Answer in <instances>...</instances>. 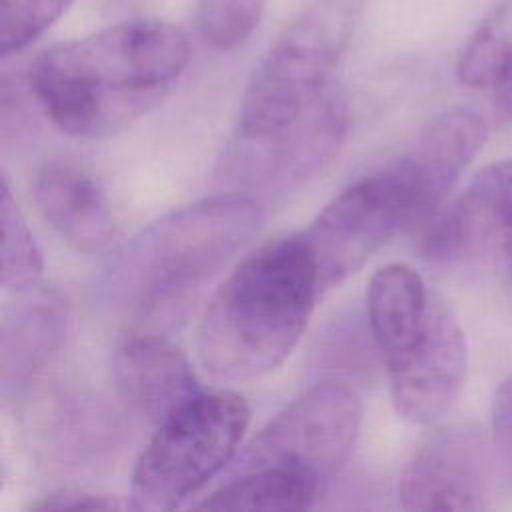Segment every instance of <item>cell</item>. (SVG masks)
I'll return each instance as SVG.
<instances>
[{
  "label": "cell",
  "mask_w": 512,
  "mask_h": 512,
  "mask_svg": "<svg viewBox=\"0 0 512 512\" xmlns=\"http://www.w3.org/2000/svg\"><path fill=\"white\" fill-rule=\"evenodd\" d=\"M190 62L188 34L164 20H128L34 58L28 88L48 118L84 140L114 136L156 108Z\"/></svg>",
  "instance_id": "cell-1"
},
{
  "label": "cell",
  "mask_w": 512,
  "mask_h": 512,
  "mask_svg": "<svg viewBox=\"0 0 512 512\" xmlns=\"http://www.w3.org/2000/svg\"><path fill=\"white\" fill-rule=\"evenodd\" d=\"M318 292L302 234L258 246L218 284L202 312L200 364L220 382H250L272 372L298 344Z\"/></svg>",
  "instance_id": "cell-2"
},
{
  "label": "cell",
  "mask_w": 512,
  "mask_h": 512,
  "mask_svg": "<svg viewBox=\"0 0 512 512\" xmlns=\"http://www.w3.org/2000/svg\"><path fill=\"white\" fill-rule=\"evenodd\" d=\"M260 222L258 202L238 192L170 212L112 256L100 292L142 316L174 312L258 232Z\"/></svg>",
  "instance_id": "cell-3"
},
{
  "label": "cell",
  "mask_w": 512,
  "mask_h": 512,
  "mask_svg": "<svg viewBox=\"0 0 512 512\" xmlns=\"http://www.w3.org/2000/svg\"><path fill=\"white\" fill-rule=\"evenodd\" d=\"M360 0H312L258 64L240 104L234 132L264 134L300 120L338 82Z\"/></svg>",
  "instance_id": "cell-4"
},
{
  "label": "cell",
  "mask_w": 512,
  "mask_h": 512,
  "mask_svg": "<svg viewBox=\"0 0 512 512\" xmlns=\"http://www.w3.org/2000/svg\"><path fill=\"white\" fill-rule=\"evenodd\" d=\"M250 424L248 402L232 390L198 392L166 418L136 460L132 506L166 512L212 480Z\"/></svg>",
  "instance_id": "cell-5"
},
{
  "label": "cell",
  "mask_w": 512,
  "mask_h": 512,
  "mask_svg": "<svg viewBox=\"0 0 512 512\" xmlns=\"http://www.w3.org/2000/svg\"><path fill=\"white\" fill-rule=\"evenodd\" d=\"M348 132V102L334 86L300 120L264 134L228 138L216 174L238 194H280L320 172L340 150Z\"/></svg>",
  "instance_id": "cell-6"
},
{
  "label": "cell",
  "mask_w": 512,
  "mask_h": 512,
  "mask_svg": "<svg viewBox=\"0 0 512 512\" xmlns=\"http://www.w3.org/2000/svg\"><path fill=\"white\" fill-rule=\"evenodd\" d=\"M362 402L340 382H320L294 398L248 444L238 470L286 466L322 482L338 472L360 434Z\"/></svg>",
  "instance_id": "cell-7"
},
{
  "label": "cell",
  "mask_w": 512,
  "mask_h": 512,
  "mask_svg": "<svg viewBox=\"0 0 512 512\" xmlns=\"http://www.w3.org/2000/svg\"><path fill=\"white\" fill-rule=\"evenodd\" d=\"M400 228H410V202L396 170L366 176L342 190L302 234L320 292L356 274Z\"/></svg>",
  "instance_id": "cell-8"
},
{
  "label": "cell",
  "mask_w": 512,
  "mask_h": 512,
  "mask_svg": "<svg viewBox=\"0 0 512 512\" xmlns=\"http://www.w3.org/2000/svg\"><path fill=\"white\" fill-rule=\"evenodd\" d=\"M466 366L464 332L446 302L434 294L422 338L396 366L388 368L396 412L412 424H434L458 400Z\"/></svg>",
  "instance_id": "cell-9"
},
{
  "label": "cell",
  "mask_w": 512,
  "mask_h": 512,
  "mask_svg": "<svg viewBox=\"0 0 512 512\" xmlns=\"http://www.w3.org/2000/svg\"><path fill=\"white\" fill-rule=\"evenodd\" d=\"M408 510H484L488 464L482 440L466 428H442L412 454L398 482Z\"/></svg>",
  "instance_id": "cell-10"
},
{
  "label": "cell",
  "mask_w": 512,
  "mask_h": 512,
  "mask_svg": "<svg viewBox=\"0 0 512 512\" xmlns=\"http://www.w3.org/2000/svg\"><path fill=\"white\" fill-rule=\"evenodd\" d=\"M484 118L470 108L438 114L420 134L414 148L394 168L410 202V228H424L444 206L460 174L486 140Z\"/></svg>",
  "instance_id": "cell-11"
},
{
  "label": "cell",
  "mask_w": 512,
  "mask_h": 512,
  "mask_svg": "<svg viewBox=\"0 0 512 512\" xmlns=\"http://www.w3.org/2000/svg\"><path fill=\"white\" fill-rule=\"evenodd\" d=\"M512 176V158L480 170L468 186L422 228V254L438 264L480 256L492 248L502 200Z\"/></svg>",
  "instance_id": "cell-12"
},
{
  "label": "cell",
  "mask_w": 512,
  "mask_h": 512,
  "mask_svg": "<svg viewBox=\"0 0 512 512\" xmlns=\"http://www.w3.org/2000/svg\"><path fill=\"white\" fill-rule=\"evenodd\" d=\"M112 376L126 408L156 422L200 392L188 358L154 334L122 342L112 360Z\"/></svg>",
  "instance_id": "cell-13"
},
{
  "label": "cell",
  "mask_w": 512,
  "mask_h": 512,
  "mask_svg": "<svg viewBox=\"0 0 512 512\" xmlns=\"http://www.w3.org/2000/svg\"><path fill=\"white\" fill-rule=\"evenodd\" d=\"M34 198L44 220L80 252L104 250L116 232L98 178L74 160H52L36 176Z\"/></svg>",
  "instance_id": "cell-14"
},
{
  "label": "cell",
  "mask_w": 512,
  "mask_h": 512,
  "mask_svg": "<svg viewBox=\"0 0 512 512\" xmlns=\"http://www.w3.org/2000/svg\"><path fill=\"white\" fill-rule=\"evenodd\" d=\"M434 294L406 264H388L372 274L366 290L368 324L386 368L396 366L422 338Z\"/></svg>",
  "instance_id": "cell-15"
},
{
  "label": "cell",
  "mask_w": 512,
  "mask_h": 512,
  "mask_svg": "<svg viewBox=\"0 0 512 512\" xmlns=\"http://www.w3.org/2000/svg\"><path fill=\"white\" fill-rule=\"evenodd\" d=\"M66 334V316L54 300L12 308L0 330V380L4 396H20L50 364Z\"/></svg>",
  "instance_id": "cell-16"
},
{
  "label": "cell",
  "mask_w": 512,
  "mask_h": 512,
  "mask_svg": "<svg viewBox=\"0 0 512 512\" xmlns=\"http://www.w3.org/2000/svg\"><path fill=\"white\" fill-rule=\"evenodd\" d=\"M322 480L310 472L286 466H260L238 470L230 482L204 496L200 510H304L312 508Z\"/></svg>",
  "instance_id": "cell-17"
},
{
  "label": "cell",
  "mask_w": 512,
  "mask_h": 512,
  "mask_svg": "<svg viewBox=\"0 0 512 512\" xmlns=\"http://www.w3.org/2000/svg\"><path fill=\"white\" fill-rule=\"evenodd\" d=\"M512 58V0L496 8L466 42L456 74L462 84L494 86Z\"/></svg>",
  "instance_id": "cell-18"
},
{
  "label": "cell",
  "mask_w": 512,
  "mask_h": 512,
  "mask_svg": "<svg viewBox=\"0 0 512 512\" xmlns=\"http://www.w3.org/2000/svg\"><path fill=\"white\" fill-rule=\"evenodd\" d=\"M2 286L10 292L32 288L44 272V258L38 242L16 204L6 176L2 178Z\"/></svg>",
  "instance_id": "cell-19"
},
{
  "label": "cell",
  "mask_w": 512,
  "mask_h": 512,
  "mask_svg": "<svg viewBox=\"0 0 512 512\" xmlns=\"http://www.w3.org/2000/svg\"><path fill=\"white\" fill-rule=\"evenodd\" d=\"M38 422V436L58 456L78 454L102 438V414L78 398L54 396L40 404L34 414Z\"/></svg>",
  "instance_id": "cell-20"
},
{
  "label": "cell",
  "mask_w": 512,
  "mask_h": 512,
  "mask_svg": "<svg viewBox=\"0 0 512 512\" xmlns=\"http://www.w3.org/2000/svg\"><path fill=\"white\" fill-rule=\"evenodd\" d=\"M264 8L266 0H198L196 32L214 50H234L258 28Z\"/></svg>",
  "instance_id": "cell-21"
},
{
  "label": "cell",
  "mask_w": 512,
  "mask_h": 512,
  "mask_svg": "<svg viewBox=\"0 0 512 512\" xmlns=\"http://www.w3.org/2000/svg\"><path fill=\"white\" fill-rule=\"evenodd\" d=\"M74 0H0V54L20 52L40 38Z\"/></svg>",
  "instance_id": "cell-22"
},
{
  "label": "cell",
  "mask_w": 512,
  "mask_h": 512,
  "mask_svg": "<svg viewBox=\"0 0 512 512\" xmlns=\"http://www.w3.org/2000/svg\"><path fill=\"white\" fill-rule=\"evenodd\" d=\"M128 506L132 504L112 496L64 488L40 496L30 504V510H122Z\"/></svg>",
  "instance_id": "cell-23"
},
{
  "label": "cell",
  "mask_w": 512,
  "mask_h": 512,
  "mask_svg": "<svg viewBox=\"0 0 512 512\" xmlns=\"http://www.w3.org/2000/svg\"><path fill=\"white\" fill-rule=\"evenodd\" d=\"M492 434L498 448L512 458V376L506 378L492 398Z\"/></svg>",
  "instance_id": "cell-24"
},
{
  "label": "cell",
  "mask_w": 512,
  "mask_h": 512,
  "mask_svg": "<svg viewBox=\"0 0 512 512\" xmlns=\"http://www.w3.org/2000/svg\"><path fill=\"white\" fill-rule=\"evenodd\" d=\"M492 248H496L500 252L504 268L508 272L510 286H512V176H510V182H508V188H506V194L502 200Z\"/></svg>",
  "instance_id": "cell-25"
},
{
  "label": "cell",
  "mask_w": 512,
  "mask_h": 512,
  "mask_svg": "<svg viewBox=\"0 0 512 512\" xmlns=\"http://www.w3.org/2000/svg\"><path fill=\"white\" fill-rule=\"evenodd\" d=\"M496 92V106L498 110L512 120V58L508 60V64L504 66L500 78L496 80V84L492 86Z\"/></svg>",
  "instance_id": "cell-26"
}]
</instances>
